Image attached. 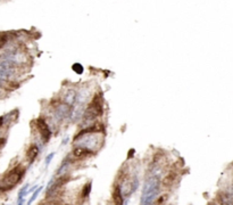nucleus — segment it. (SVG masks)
Listing matches in <instances>:
<instances>
[{
  "instance_id": "1a4fd4ad",
  "label": "nucleus",
  "mask_w": 233,
  "mask_h": 205,
  "mask_svg": "<svg viewBox=\"0 0 233 205\" xmlns=\"http://www.w3.org/2000/svg\"><path fill=\"white\" fill-rule=\"evenodd\" d=\"M41 150H42V149L40 148V146H39L38 144H32V145L29 147L27 152H26V157H27L30 164H32V163L36 161V158L38 157V155L40 154Z\"/></svg>"
},
{
  "instance_id": "39448f33",
  "label": "nucleus",
  "mask_w": 233,
  "mask_h": 205,
  "mask_svg": "<svg viewBox=\"0 0 233 205\" xmlns=\"http://www.w3.org/2000/svg\"><path fill=\"white\" fill-rule=\"evenodd\" d=\"M0 60H10L22 67L26 63V55L18 48H10L0 55Z\"/></svg>"
},
{
  "instance_id": "0eeeda50",
  "label": "nucleus",
  "mask_w": 233,
  "mask_h": 205,
  "mask_svg": "<svg viewBox=\"0 0 233 205\" xmlns=\"http://www.w3.org/2000/svg\"><path fill=\"white\" fill-rule=\"evenodd\" d=\"M36 128L38 132H39V136H40V140H42L43 144H47L51 136H53V131L50 129L49 124L47 123V121L43 119V117H39L36 120Z\"/></svg>"
},
{
  "instance_id": "423d86ee",
  "label": "nucleus",
  "mask_w": 233,
  "mask_h": 205,
  "mask_svg": "<svg viewBox=\"0 0 233 205\" xmlns=\"http://www.w3.org/2000/svg\"><path fill=\"white\" fill-rule=\"evenodd\" d=\"M20 66L16 65L10 60H0V76L5 80L10 81V79L15 77L18 73Z\"/></svg>"
},
{
  "instance_id": "2eb2a0df",
  "label": "nucleus",
  "mask_w": 233,
  "mask_h": 205,
  "mask_svg": "<svg viewBox=\"0 0 233 205\" xmlns=\"http://www.w3.org/2000/svg\"><path fill=\"white\" fill-rule=\"evenodd\" d=\"M7 82H8V80H5L3 77L0 76V88H5L6 84H7Z\"/></svg>"
},
{
  "instance_id": "f257e3e1",
  "label": "nucleus",
  "mask_w": 233,
  "mask_h": 205,
  "mask_svg": "<svg viewBox=\"0 0 233 205\" xmlns=\"http://www.w3.org/2000/svg\"><path fill=\"white\" fill-rule=\"evenodd\" d=\"M104 114V97L101 93H96L88 103L82 119L80 121L81 128L94 124L96 121Z\"/></svg>"
},
{
  "instance_id": "f8f14e48",
  "label": "nucleus",
  "mask_w": 233,
  "mask_h": 205,
  "mask_svg": "<svg viewBox=\"0 0 233 205\" xmlns=\"http://www.w3.org/2000/svg\"><path fill=\"white\" fill-rule=\"evenodd\" d=\"M41 190H42V187H38L36 190L33 191V194H32V196H31V198L29 200V202H27V204H32L34 201L36 200V197L39 196V194L41 193Z\"/></svg>"
},
{
  "instance_id": "dca6fc26",
  "label": "nucleus",
  "mask_w": 233,
  "mask_h": 205,
  "mask_svg": "<svg viewBox=\"0 0 233 205\" xmlns=\"http://www.w3.org/2000/svg\"><path fill=\"white\" fill-rule=\"evenodd\" d=\"M68 140H70V137H65L64 139H63V141H61V144L63 145H66L67 143H68Z\"/></svg>"
},
{
  "instance_id": "20e7f679",
  "label": "nucleus",
  "mask_w": 233,
  "mask_h": 205,
  "mask_svg": "<svg viewBox=\"0 0 233 205\" xmlns=\"http://www.w3.org/2000/svg\"><path fill=\"white\" fill-rule=\"evenodd\" d=\"M25 174V168L17 165L8 171L0 181V190H10L17 186Z\"/></svg>"
},
{
  "instance_id": "ddd939ff",
  "label": "nucleus",
  "mask_w": 233,
  "mask_h": 205,
  "mask_svg": "<svg viewBox=\"0 0 233 205\" xmlns=\"http://www.w3.org/2000/svg\"><path fill=\"white\" fill-rule=\"evenodd\" d=\"M73 70L77 73V74H81V73H83V66L81 65V64H79V63H76V64H74L73 65Z\"/></svg>"
},
{
  "instance_id": "7ed1b4c3",
  "label": "nucleus",
  "mask_w": 233,
  "mask_h": 205,
  "mask_svg": "<svg viewBox=\"0 0 233 205\" xmlns=\"http://www.w3.org/2000/svg\"><path fill=\"white\" fill-rule=\"evenodd\" d=\"M51 107V116L53 121L57 124L63 123L66 120H71V114H72V105L63 101L60 98L53 100Z\"/></svg>"
},
{
  "instance_id": "6e6552de",
  "label": "nucleus",
  "mask_w": 233,
  "mask_h": 205,
  "mask_svg": "<svg viewBox=\"0 0 233 205\" xmlns=\"http://www.w3.org/2000/svg\"><path fill=\"white\" fill-rule=\"evenodd\" d=\"M76 96H77V90L75 88H68V89H65L64 93L61 95L60 99L70 105H74L75 100H76Z\"/></svg>"
},
{
  "instance_id": "9d476101",
  "label": "nucleus",
  "mask_w": 233,
  "mask_h": 205,
  "mask_svg": "<svg viewBox=\"0 0 233 205\" xmlns=\"http://www.w3.org/2000/svg\"><path fill=\"white\" fill-rule=\"evenodd\" d=\"M26 194H29V185H25L23 187L19 193H18V198H17V204H24V197L26 196Z\"/></svg>"
},
{
  "instance_id": "9b49d317",
  "label": "nucleus",
  "mask_w": 233,
  "mask_h": 205,
  "mask_svg": "<svg viewBox=\"0 0 233 205\" xmlns=\"http://www.w3.org/2000/svg\"><path fill=\"white\" fill-rule=\"evenodd\" d=\"M90 191H91V182H87V184L83 186V188H82L81 197H82L83 200H87V198L89 197Z\"/></svg>"
},
{
  "instance_id": "4468645a",
  "label": "nucleus",
  "mask_w": 233,
  "mask_h": 205,
  "mask_svg": "<svg viewBox=\"0 0 233 205\" xmlns=\"http://www.w3.org/2000/svg\"><path fill=\"white\" fill-rule=\"evenodd\" d=\"M54 157H55V153H50V154L46 157V167H49V164L51 163V161H53Z\"/></svg>"
},
{
  "instance_id": "f03ea898",
  "label": "nucleus",
  "mask_w": 233,
  "mask_h": 205,
  "mask_svg": "<svg viewBox=\"0 0 233 205\" xmlns=\"http://www.w3.org/2000/svg\"><path fill=\"white\" fill-rule=\"evenodd\" d=\"M161 189H163V179L155 176L146 174L141 194V204L150 205L155 203L158 196L161 195Z\"/></svg>"
},
{
  "instance_id": "f3484780",
  "label": "nucleus",
  "mask_w": 233,
  "mask_h": 205,
  "mask_svg": "<svg viewBox=\"0 0 233 205\" xmlns=\"http://www.w3.org/2000/svg\"><path fill=\"white\" fill-rule=\"evenodd\" d=\"M36 188H38V187H36V186L32 187V188H31V189H29V193H33V191H34V190H36Z\"/></svg>"
}]
</instances>
